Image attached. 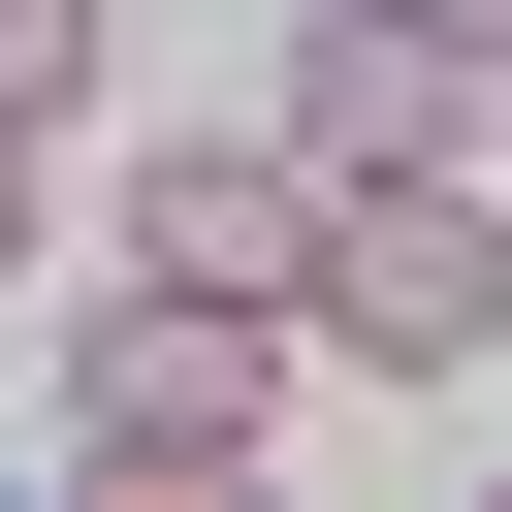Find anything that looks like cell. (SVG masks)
<instances>
[{
    "label": "cell",
    "mask_w": 512,
    "mask_h": 512,
    "mask_svg": "<svg viewBox=\"0 0 512 512\" xmlns=\"http://www.w3.org/2000/svg\"><path fill=\"white\" fill-rule=\"evenodd\" d=\"M480 320H512L480 160H384V192H320V224H288V352H352V384H480Z\"/></svg>",
    "instance_id": "1"
},
{
    "label": "cell",
    "mask_w": 512,
    "mask_h": 512,
    "mask_svg": "<svg viewBox=\"0 0 512 512\" xmlns=\"http://www.w3.org/2000/svg\"><path fill=\"white\" fill-rule=\"evenodd\" d=\"M256 416H288V320H256V288H160V256H128V288L64 320V448H96V480H256Z\"/></svg>",
    "instance_id": "2"
},
{
    "label": "cell",
    "mask_w": 512,
    "mask_h": 512,
    "mask_svg": "<svg viewBox=\"0 0 512 512\" xmlns=\"http://www.w3.org/2000/svg\"><path fill=\"white\" fill-rule=\"evenodd\" d=\"M256 128H288L320 192H384V160H480V32H416V0H288Z\"/></svg>",
    "instance_id": "3"
},
{
    "label": "cell",
    "mask_w": 512,
    "mask_h": 512,
    "mask_svg": "<svg viewBox=\"0 0 512 512\" xmlns=\"http://www.w3.org/2000/svg\"><path fill=\"white\" fill-rule=\"evenodd\" d=\"M288 224H320L288 128H160V192H128V256H160V288H256V320H288Z\"/></svg>",
    "instance_id": "4"
},
{
    "label": "cell",
    "mask_w": 512,
    "mask_h": 512,
    "mask_svg": "<svg viewBox=\"0 0 512 512\" xmlns=\"http://www.w3.org/2000/svg\"><path fill=\"white\" fill-rule=\"evenodd\" d=\"M96 64H128V0H0V128H64Z\"/></svg>",
    "instance_id": "5"
},
{
    "label": "cell",
    "mask_w": 512,
    "mask_h": 512,
    "mask_svg": "<svg viewBox=\"0 0 512 512\" xmlns=\"http://www.w3.org/2000/svg\"><path fill=\"white\" fill-rule=\"evenodd\" d=\"M32 256H64V224H32V128H0V288H32Z\"/></svg>",
    "instance_id": "6"
},
{
    "label": "cell",
    "mask_w": 512,
    "mask_h": 512,
    "mask_svg": "<svg viewBox=\"0 0 512 512\" xmlns=\"http://www.w3.org/2000/svg\"><path fill=\"white\" fill-rule=\"evenodd\" d=\"M416 32H480V64H512V0H416Z\"/></svg>",
    "instance_id": "7"
},
{
    "label": "cell",
    "mask_w": 512,
    "mask_h": 512,
    "mask_svg": "<svg viewBox=\"0 0 512 512\" xmlns=\"http://www.w3.org/2000/svg\"><path fill=\"white\" fill-rule=\"evenodd\" d=\"M480 160H512V64H480Z\"/></svg>",
    "instance_id": "8"
}]
</instances>
